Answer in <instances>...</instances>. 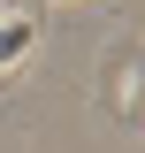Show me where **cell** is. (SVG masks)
<instances>
[{"label":"cell","instance_id":"obj_1","mask_svg":"<svg viewBox=\"0 0 145 153\" xmlns=\"http://www.w3.org/2000/svg\"><path fill=\"white\" fill-rule=\"evenodd\" d=\"M31 54H38V16H23V8L0 16V76L16 69V61H31Z\"/></svg>","mask_w":145,"mask_h":153}]
</instances>
